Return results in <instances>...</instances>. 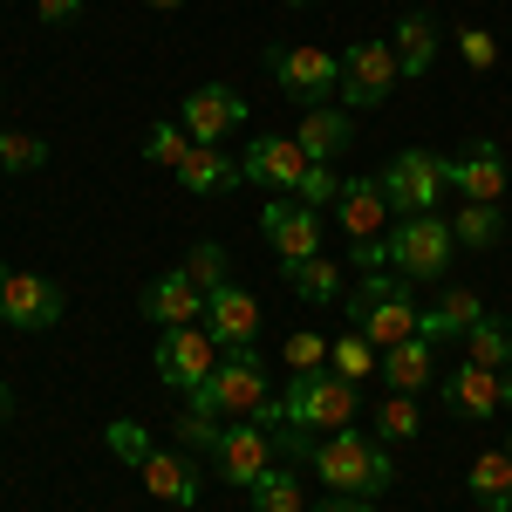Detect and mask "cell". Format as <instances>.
Wrapping results in <instances>:
<instances>
[{
    "mask_svg": "<svg viewBox=\"0 0 512 512\" xmlns=\"http://www.w3.org/2000/svg\"><path fill=\"white\" fill-rule=\"evenodd\" d=\"M315 478L328 485V492H342V499H376V492H390L396 485V458L383 437H362L349 424V431H328L315 444Z\"/></svg>",
    "mask_w": 512,
    "mask_h": 512,
    "instance_id": "obj_1",
    "label": "cell"
},
{
    "mask_svg": "<svg viewBox=\"0 0 512 512\" xmlns=\"http://www.w3.org/2000/svg\"><path fill=\"white\" fill-rule=\"evenodd\" d=\"M267 396L274 390H267V362H260V349H219L212 383L185 396V410L205 417V424H233V417H253Z\"/></svg>",
    "mask_w": 512,
    "mask_h": 512,
    "instance_id": "obj_2",
    "label": "cell"
},
{
    "mask_svg": "<svg viewBox=\"0 0 512 512\" xmlns=\"http://www.w3.org/2000/svg\"><path fill=\"white\" fill-rule=\"evenodd\" d=\"M349 328L355 335H369L376 349H390L403 335H417V308H410V280L383 267V274H362L349 294Z\"/></svg>",
    "mask_w": 512,
    "mask_h": 512,
    "instance_id": "obj_3",
    "label": "cell"
},
{
    "mask_svg": "<svg viewBox=\"0 0 512 512\" xmlns=\"http://www.w3.org/2000/svg\"><path fill=\"white\" fill-rule=\"evenodd\" d=\"M287 410H294V424L301 431H349L355 410H362V396H355V383H342L335 369H294V383H287Z\"/></svg>",
    "mask_w": 512,
    "mask_h": 512,
    "instance_id": "obj_4",
    "label": "cell"
},
{
    "mask_svg": "<svg viewBox=\"0 0 512 512\" xmlns=\"http://www.w3.org/2000/svg\"><path fill=\"white\" fill-rule=\"evenodd\" d=\"M267 76L287 89V103L321 110L328 96H342V55H328L315 41H301V48H267Z\"/></svg>",
    "mask_w": 512,
    "mask_h": 512,
    "instance_id": "obj_5",
    "label": "cell"
},
{
    "mask_svg": "<svg viewBox=\"0 0 512 512\" xmlns=\"http://www.w3.org/2000/svg\"><path fill=\"white\" fill-rule=\"evenodd\" d=\"M451 253H458V233H451V219H444V212H410V219H396L390 267L403 280H437Z\"/></svg>",
    "mask_w": 512,
    "mask_h": 512,
    "instance_id": "obj_6",
    "label": "cell"
},
{
    "mask_svg": "<svg viewBox=\"0 0 512 512\" xmlns=\"http://www.w3.org/2000/svg\"><path fill=\"white\" fill-rule=\"evenodd\" d=\"M376 185L390 198L396 219H410V212H437L444 205V151H396L383 171H376Z\"/></svg>",
    "mask_w": 512,
    "mask_h": 512,
    "instance_id": "obj_7",
    "label": "cell"
},
{
    "mask_svg": "<svg viewBox=\"0 0 512 512\" xmlns=\"http://www.w3.org/2000/svg\"><path fill=\"white\" fill-rule=\"evenodd\" d=\"M212 369H219V342L205 335V321H192V328H164L158 335V383L178 396H192L212 383Z\"/></svg>",
    "mask_w": 512,
    "mask_h": 512,
    "instance_id": "obj_8",
    "label": "cell"
},
{
    "mask_svg": "<svg viewBox=\"0 0 512 512\" xmlns=\"http://www.w3.org/2000/svg\"><path fill=\"white\" fill-rule=\"evenodd\" d=\"M308 171H315V158H308L294 137H253V144L239 151V178L260 185V192H274V198H301Z\"/></svg>",
    "mask_w": 512,
    "mask_h": 512,
    "instance_id": "obj_9",
    "label": "cell"
},
{
    "mask_svg": "<svg viewBox=\"0 0 512 512\" xmlns=\"http://www.w3.org/2000/svg\"><path fill=\"white\" fill-rule=\"evenodd\" d=\"M403 69H396V48L390 41H349L342 55V110H376L390 103Z\"/></svg>",
    "mask_w": 512,
    "mask_h": 512,
    "instance_id": "obj_10",
    "label": "cell"
},
{
    "mask_svg": "<svg viewBox=\"0 0 512 512\" xmlns=\"http://www.w3.org/2000/svg\"><path fill=\"white\" fill-rule=\"evenodd\" d=\"M444 185L465 198V205H499V192L512 185L506 144H492V137H472L458 158H444Z\"/></svg>",
    "mask_w": 512,
    "mask_h": 512,
    "instance_id": "obj_11",
    "label": "cell"
},
{
    "mask_svg": "<svg viewBox=\"0 0 512 512\" xmlns=\"http://www.w3.org/2000/svg\"><path fill=\"white\" fill-rule=\"evenodd\" d=\"M62 315H69V301H62V287L48 274H7L0 280V321L14 335H41V328H55Z\"/></svg>",
    "mask_w": 512,
    "mask_h": 512,
    "instance_id": "obj_12",
    "label": "cell"
},
{
    "mask_svg": "<svg viewBox=\"0 0 512 512\" xmlns=\"http://www.w3.org/2000/svg\"><path fill=\"white\" fill-rule=\"evenodd\" d=\"M437 396H444V410L458 417V424H492L499 410H506V396H499V369H485V362H458V369H444L437 376Z\"/></svg>",
    "mask_w": 512,
    "mask_h": 512,
    "instance_id": "obj_13",
    "label": "cell"
},
{
    "mask_svg": "<svg viewBox=\"0 0 512 512\" xmlns=\"http://www.w3.org/2000/svg\"><path fill=\"white\" fill-rule=\"evenodd\" d=\"M178 123H185L192 144H226V137L246 130V96L226 89V82H205V89L185 96V117H178Z\"/></svg>",
    "mask_w": 512,
    "mask_h": 512,
    "instance_id": "obj_14",
    "label": "cell"
},
{
    "mask_svg": "<svg viewBox=\"0 0 512 512\" xmlns=\"http://www.w3.org/2000/svg\"><path fill=\"white\" fill-rule=\"evenodd\" d=\"M260 233H267V246H274L280 260H315L321 253V212L301 205V198H274V205H260Z\"/></svg>",
    "mask_w": 512,
    "mask_h": 512,
    "instance_id": "obj_15",
    "label": "cell"
},
{
    "mask_svg": "<svg viewBox=\"0 0 512 512\" xmlns=\"http://www.w3.org/2000/svg\"><path fill=\"white\" fill-rule=\"evenodd\" d=\"M212 458H219V478H226L233 492H246L253 478H260V472H267V465H274V444H267V431H260L253 417H233V424H226V437H219V451H212Z\"/></svg>",
    "mask_w": 512,
    "mask_h": 512,
    "instance_id": "obj_16",
    "label": "cell"
},
{
    "mask_svg": "<svg viewBox=\"0 0 512 512\" xmlns=\"http://www.w3.org/2000/svg\"><path fill=\"white\" fill-rule=\"evenodd\" d=\"M205 335H212L219 349H253V335H260V301H253L246 287L205 294Z\"/></svg>",
    "mask_w": 512,
    "mask_h": 512,
    "instance_id": "obj_17",
    "label": "cell"
},
{
    "mask_svg": "<svg viewBox=\"0 0 512 512\" xmlns=\"http://www.w3.org/2000/svg\"><path fill=\"white\" fill-rule=\"evenodd\" d=\"M383 219H390V198L376 178H342V192H335V226L349 233V246L362 239H383Z\"/></svg>",
    "mask_w": 512,
    "mask_h": 512,
    "instance_id": "obj_18",
    "label": "cell"
},
{
    "mask_svg": "<svg viewBox=\"0 0 512 512\" xmlns=\"http://www.w3.org/2000/svg\"><path fill=\"white\" fill-rule=\"evenodd\" d=\"M383 383H390L396 396H417L437 383V342H424V335H403V342H390L383 349V369H376Z\"/></svg>",
    "mask_w": 512,
    "mask_h": 512,
    "instance_id": "obj_19",
    "label": "cell"
},
{
    "mask_svg": "<svg viewBox=\"0 0 512 512\" xmlns=\"http://www.w3.org/2000/svg\"><path fill=\"white\" fill-rule=\"evenodd\" d=\"M294 144L308 151L315 164H335L342 151H355V123L342 103H321V110H301V130H294Z\"/></svg>",
    "mask_w": 512,
    "mask_h": 512,
    "instance_id": "obj_20",
    "label": "cell"
},
{
    "mask_svg": "<svg viewBox=\"0 0 512 512\" xmlns=\"http://www.w3.org/2000/svg\"><path fill=\"white\" fill-rule=\"evenodd\" d=\"M137 472H144V492H151V499H164V506H178V512L198 506V472H192L185 451H151Z\"/></svg>",
    "mask_w": 512,
    "mask_h": 512,
    "instance_id": "obj_21",
    "label": "cell"
},
{
    "mask_svg": "<svg viewBox=\"0 0 512 512\" xmlns=\"http://www.w3.org/2000/svg\"><path fill=\"white\" fill-rule=\"evenodd\" d=\"M144 315L158 321V328H192V321H205V294L185 274H158L144 287Z\"/></svg>",
    "mask_w": 512,
    "mask_h": 512,
    "instance_id": "obj_22",
    "label": "cell"
},
{
    "mask_svg": "<svg viewBox=\"0 0 512 512\" xmlns=\"http://www.w3.org/2000/svg\"><path fill=\"white\" fill-rule=\"evenodd\" d=\"M178 185L198 192V198L233 192V185H239V158H233V151H219V144H192L185 164H178Z\"/></svg>",
    "mask_w": 512,
    "mask_h": 512,
    "instance_id": "obj_23",
    "label": "cell"
},
{
    "mask_svg": "<svg viewBox=\"0 0 512 512\" xmlns=\"http://www.w3.org/2000/svg\"><path fill=\"white\" fill-rule=\"evenodd\" d=\"M280 280L308 301V308H328V301H342L349 294V274H342V260H280Z\"/></svg>",
    "mask_w": 512,
    "mask_h": 512,
    "instance_id": "obj_24",
    "label": "cell"
},
{
    "mask_svg": "<svg viewBox=\"0 0 512 512\" xmlns=\"http://www.w3.org/2000/svg\"><path fill=\"white\" fill-rule=\"evenodd\" d=\"M478 321H485V301H478L472 287H444V301H437L431 315H417V335L424 342H451V335H472Z\"/></svg>",
    "mask_w": 512,
    "mask_h": 512,
    "instance_id": "obj_25",
    "label": "cell"
},
{
    "mask_svg": "<svg viewBox=\"0 0 512 512\" xmlns=\"http://www.w3.org/2000/svg\"><path fill=\"white\" fill-rule=\"evenodd\" d=\"M390 48H396L403 82L431 76V62H437V21H431V14H403V21H396V35H390Z\"/></svg>",
    "mask_w": 512,
    "mask_h": 512,
    "instance_id": "obj_26",
    "label": "cell"
},
{
    "mask_svg": "<svg viewBox=\"0 0 512 512\" xmlns=\"http://www.w3.org/2000/svg\"><path fill=\"white\" fill-rule=\"evenodd\" d=\"M465 485H472V499L485 512H506L512 506V451L499 444V451H478L472 472H465Z\"/></svg>",
    "mask_w": 512,
    "mask_h": 512,
    "instance_id": "obj_27",
    "label": "cell"
},
{
    "mask_svg": "<svg viewBox=\"0 0 512 512\" xmlns=\"http://www.w3.org/2000/svg\"><path fill=\"white\" fill-rule=\"evenodd\" d=\"M246 499H253V512H308V492H301L294 465H267L246 485Z\"/></svg>",
    "mask_w": 512,
    "mask_h": 512,
    "instance_id": "obj_28",
    "label": "cell"
},
{
    "mask_svg": "<svg viewBox=\"0 0 512 512\" xmlns=\"http://www.w3.org/2000/svg\"><path fill=\"white\" fill-rule=\"evenodd\" d=\"M451 233H458V246H472V253H492V246L506 239V212H499V205H458Z\"/></svg>",
    "mask_w": 512,
    "mask_h": 512,
    "instance_id": "obj_29",
    "label": "cell"
},
{
    "mask_svg": "<svg viewBox=\"0 0 512 512\" xmlns=\"http://www.w3.org/2000/svg\"><path fill=\"white\" fill-rule=\"evenodd\" d=\"M328 369H335V376H342V383H362V376H376V369H383V349H376V342H369V335H342V342H328Z\"/></svg>",
    "mask_w": 512,
    "mask_h": 512,
    "instance_id": "obj_30",
    "label": "cell"
},
{
    "mask_svg": "<svg viewBox=\"0 0 512 512\" xmlns=\"http://www.w3.org/2000/svg\"><path fill=\"white\" fill-rule=\"evenodd\" d=\"M465 355H472V362H485V369H499V376H506L512 369V321H499V315H485L472 328V335H465Z\"/></svg>",
    "mask_w": 512,
    "mask_h": 512,
    "instance_id": "obj_31",
    "label": "cell"
},
{
    "mask_svg": "<svg viewBox=\"0 0 512 512\" xmlns=\"http://www.w3.org/2000/svg\"><path fill=\"white\" fill-rule=\"evenodd\" d=\"M178 274L192 280L198 294H219V287H233V267H226V246H219V239H205V246H192Z\"/></svg>",
    "mask_w": 512,
    "mask_h": 512,
    "instance_id": "obj_32",
    "label": "cell"
},
{
    "mask_svg": "<svg viewBox=\"0 0 512 512\" xmlns=\"http://www.w3.org/2000/svg\"><path fill=\"white\" fill-rule=\"evenodd\" d=\"M103 444H110V458H117V465H144V458L158 451V444H151V431H144L137 417H117V424L103 431Z\"/></svg>",
    "mask_w": 512,
    "mask_h": 512,
    "instance_id": "obj_33",
    "label": "cell"
},
{
    "mask_svg": "<svg viewBox=\"0 0 512 512\" xmlns=\"http://www.w3.org/2000/svg\"><path fill=\"white\" fill-rule=\"evenodd\" d=\"M48 164V144L35 130H0V171H41Z\"/></svg>",
    "mask_w": 512,
    "mask_h": 512,
    "instance_id": "obj_34",
    "label": "cell"
},
{
    "mask_svg": "<svg viewBox=\"0 0 512 512\" xmlns=\"http://www.w3.org/2000/svg\"><path fill=\"white\" fill-rule=\"evenodd\" d=\"M417 431H424V417H417L410 396H390V403L376 410V437H383V444H410Z\"/></svg>",
    "mask_w": 512,
    "mask_h": 512,
    "instance_id": "obj_35",
    "label": "cell"
},
{
    "mask_svg": "<svg viewBox=\"0 0 512 512\" xmlns=\"http://www.w3.org/2000/svg\"><path fill=\"white\" fill-rule=\"evenodd\" d=\"M192 151V137H185V123H151V137H144V158L164 164V171H178Z\"/></svg>",
    "mask_w": 512,
    "mask_h": 512,
    "instance_id": "obj_36",
    "label": "cell"
},
{
    "mask_svg": "<svg viewBox=\"0 0 512 512\" xmlns=\"http://www.w3.org/2000/svg\"><path fill=\"white\" fill-rule=\"evenodd\" d=\"M458 55H465V69H499V41L485 35V28H458Z\"/></svg>",
    "mask_w": 512,
    "mask_h": 512,
    "instance_id": "obj_37",
    "label": "cell"
},
{
    "mask_svg": "<svg viewBox=\"0 0 512 512\" xmlns=\"http://www.w3.org/2000/svg\"><path fill=\"white\" fill-rule=\"evenodd\" d=\"M321 362H328V342H321L315 328L287 335V369H321Z\"/></svg>",
    "mask_w": 512,
    "mask_h": 512,
    "instance_id": "obj_38",
    "label": "cell"
},
{
    "mask_svg": "<svg viewBox=\"0 0 512 512\" xmlns=\"http://www.w3.org/2000/svg\"><path fill=\"white\" fill-rule=\"evenodd\" d=\"M335 192H342V178H335L328 164H315L308 185H301V205H335Z\"/></svg>",
    "mask_w": 512,
    "mask_h": 512,
    "instance_id": "obj_39",
    "label": "cell"
},
{
    "mask_svg": "<svg viewBox=\"0 0 512 512\" xmlns=\"http://www.w3.org/2000/svg\"><path fill=\"white\" fill-rule=\"evenodd\" d=\"M35 14L48 21V28H69V21L82 14V0H35Z\"/></svg>",
    "mask_w": 512,
    "mask_h": 512,
    "instance_id": "obj_40",
    "label": "cell"
},
{
    "mask_svg": "<svg viewBox=\"0 0 512 512\" xmlns=\"http://www.w3.org/2000/svg\"><path fill=\"white\" fill-rule=\"evenodd\" d=\"M308 512H376V506H369V499H342V492H328V499L308 506Z\"/></svg>",
    "mask_w": 512,
    "mask_h": 512,
    "instance_id": "obj_41",
    "label": "cell"
},
{
    "mask_svg": "<svg viewBox=\"0 0 512 512\" xmlns=\"http://www.w3.org/2000/svg\"><path fill=\"white\" fill-rule=\"evenodd\" d=\"M7 417H14V390L0 383V424H7Z\"/></svg>",
    "mask_w": 512,
    "mask_h": 512,
    "instance_id": "obj_42",
    "label": "cell"
},
{
    "mask_svg": "<svg viewBox=\"0 0 512 512\" xmlns=\"http://www.w3.org/2000/svg\"><path fill=\"white\" fill-rule=\"evenodd\" d=\"M144 7H158V14H178V7H185V0H144Z\"/></svg>",
    "mask_w": 512,
    "mask_h": 512,
    "instance_id": "obj_43",
    "label": "cell"
},
{
    "mask_svg": "<svg viewBox=\"0 0 512 512\" xmlns=\"http://www.w3.org/2000/svg\"><path fill=\"white\" fill-rule=\"evenodd\" d=\"M499 396H506V410H512V369H506V376H499Z\"/></svg>",
    "mask_w": 512,
    "mask_h": 512,
    "instance_id": "obj_44",
    "label": "cell"
},
{
    "mask_svg": "<svg viewBox=\"0 0 512 512\" xmlns=\"http://www.w3.org/2000/svg\"><path fill=\"white\" fill-rule=\"evenodd\" d=\"M287 7H315V0H287Z\"/></svg>",
    "mask_w": 512,
    "mask_h": 512,
    "instance_id": "obj_45",
    "label": "cell"
},
{
    "mask_svg": "<svg viewBox=\"0 0 512 512\" xmlns=\"http://www.w3.org/2000/svg\"><path fill=\"white\" fill-rule=\"evenodd\" d=\"M0 280H7V267H0Z\"/></svg>",
    "mask_w": 512,
    "mask_h": 512,
    "instance_id": "obj_46",
    "label": "cell"
},
{
    "mask_svg": "<svg viewBox=\"0 0 512 512\" xmlns=\"http://www.w3.org/2000/svg\"><path fill=\"white\" fill-rule=\"evenodd\" d=\"M506 451H512V444H506Z\"/></svg>",
    "mask_w": 512,
    "mask_h": 512,
    "instance_id": "obj_47",
    "label": "cell"
},
{
    "mask_svg": "<svg viewBox=\"0 0 512 512\" xmlns=\"http://www.w3.org/2000/svg\"><path fill=\"white\" fill-rule=\"evenodd\" d=\"M506 512H512V506H506Z\"/></svg>",
    "mask_w": 512,
    "mask_h": 512,
    "instance_id": "obj_48",
    "label": "cell"
}]
</instances>
